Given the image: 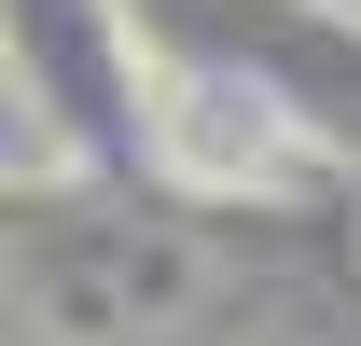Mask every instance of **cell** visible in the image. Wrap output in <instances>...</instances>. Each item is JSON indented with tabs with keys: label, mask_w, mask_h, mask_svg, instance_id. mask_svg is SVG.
Wrapping results in <instances>:
<instances>
[{
	"label": "cell",
	"mask_w": 361,
	"mask_h": 346,
	"mask_svg": "<svg viewBox=\"0 0 361 346\" xmlns=\"http://www.w3.org/2000/svg\"><path fill=\"white\" fill-rule=\"evenodd\" d=\"M14 305L42 346H236V333H306V263L236 222L42 208L14 250Z\"/></svg>",
	"instance_id": "cell-1"
}]
</instances>
